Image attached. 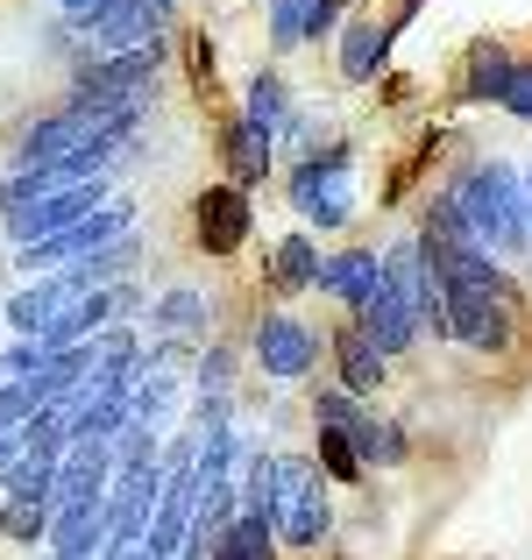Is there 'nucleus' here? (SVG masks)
Returning a JSON list of instances; mask_svg holds the SVG:
<instances>
[{
    "mask_svg": "<svg viewBox=\"0 0 532 560\" xmlns=\"http://www.w3.org/2000/svg\"><path fill=\"white\" fill-rule=\"evenodd\" d=\"M454 213H462V228L476 234L490 256H519V248L532 242V213H525V191L519 178H511L505 164H476L454 178Z\"/></svg>",
    "mask_w": 532,
    "mask_h": 560,
    "instance_id": "f257e3e1",
    "label": "nucleus"
},
{
    "mask_svg": "<svg viewBox=\"0 0 532 560\" xmlns=\"http://www.w3.org/2000/svg\"><path fill=\"white\" fill-rule=\"evenodd\" d=\"M277 539L285 547H320L334 525L327 511V482H320V468L305 462V454H277V511H270Z\"/></svg>",
    "mask_w": 532,
    "mask_h": 560,
    "instance_id": "f03ea898",
    "label": "nucleus"
},
{
    "mask_svg": "<svg viewBox=\"0 0 532 560\" xmlns=\"http://www.w3.org/2000/svg\"><path fill=\"white\" fill-rule=\"evenodd\" d=\"M122 234H136V206L114 199V206H100V213H85L79 228H65V234H50V242L22 248V270H28V277H36V270H71V262H85V256H100V248H114Z\"/></svg>",
    "mask_w": 532,
    "mask_h": 560,
    "instance_id": "7ed1b4c3",
    "label": "nucleus"
},
{
    "mask_svg": "<svg viewBox=\"0 0 532 560\" xmlns=\"http://www.w3.org/2000/svg\"><path fill=\"white\" fill-rule=\"evenodd\" d=\"M291 199H299L305 220H320V228H342L355 213V164H348V142H327V150H313L299 164V178H291Z\"/></svg>",
    "mask_w": 532,
    "mask_h": 560,
    "instance_id": "20e7f679",
    "label": "nucleus"
},
{
    "mask_svg": "<svg viewBox=\"0 0 532 560\" xmlns=\"http://www.w3.org/2000/svg\"><path fill=\"white\" fill-rule=\"evenodd\" d=\"M100 206H107V199H100V178H93V185H71V191H50V199L8 213V242H14V248H36V242H50V234L79 228L85 213H100Z\"/></svg>",
    "mask_w": 532,
    "mask_h": 560,
    "instance_id": "39448f33",
    "label": "nucleus"
},
{
    "mask_svg": "<svg viewBox=\"0 0 532 560\" xmlns=\"http://www.w3.org/2000/svg\"><path fill=\"white\" fill-rule=\"evenodd\" d=\"M248 355H256V370L263 376H285V383H299L305 370L320 362V334L305 327V319H263L256 327V341H248Z\"/></svg>",
    "mask_w": 532,
    "mask_h": 560,
    "instance_id": "423d86ee",
    "label": "nucleus"
},
{
    "mask_svg": "<svg viewBox=\"0 0 532 560\" xmlns=\"http://www.w3.org/2000/svg\"><path fill=\"white\" fill-rule=\"evenodd\" d=\"M164 22H171V0H114V8H100L85 22V43L100 57H114V50H136V43L164 36Z\"/></svg>",
    "mask_w": 532,
    "mask_h": 560,
    "instance_id": "0eeeda50",
    "label": "nucleus"
},
{
    "mask_svg": "<svg viewBox=\"0 0 532 560\" xmlns=\"http://www.w3.org/2000/svg\"><path fill=\"white\" fill-rule=\"evenodd\" d=\"M114 156H65V164H36V171H14L8 185H0V213H22V206L50 199V191H71V185H93L100 171H107Z\"/></svg>",
    "mask_w": 532,
    "mask_h": 560,
    "instance_id": "6e6552de",
    "label": "nucleus"
},
{
    "mask_svg": "<svg viewBox=\"0 0 532 560\" xmlns=\"http://www.w3.org/2000/svg\"><path fill=\"white\" fill-rule=\"evenodd\" d=\"M192 220H199V248L206 256H234V248L248 242V191L206 185L199 206H192Z\"/></svg>",
    "mask_w": 532,
    "mask_h": 560,
    "instance_id": "1a4fd4ad",
    "label": "nucleus"
},
{
    "mask_svg": "<svg viewBox=\"0 0 532 560\" xmlns=\"http://www.w3.org/2000/svg\"><path fill=\"white\" fill-rule=\"evenodd\" d=\"M79 291H85V277H79V270H50V277H36V284H22V291L8 299V327L36 341V334L50 327V319L65 313L71 299H79Z\"/></svg>",
    "mask_w": 532,
    "mask_h": 560,
    "instance_id": "9d476101",
    "label": "nucleus"
},
{
    "mask_svg": "<svg viewBox=\"0 0 532 560\" xmlns=\"http://www.w3.org/2000/svg\"><path fill=\"white\" fill-rule=\"evenodd\" d=\"M355 327H362V341L377 348L383 362L391 355H405L412 341H419V319H412V305H405V291H391V284H377V299L355 313Z\"/></svg>",
    "mask_w": 532,
    "mask_h": 560,
    "instance_id": "9b49d317",
    "label": "nucleus"
},
{
    "mask_svg": "<svg viewBox=\"0 0 532 560\" xmlns=\"http://www.w3.org/2000/svg\"><path fill=\"white\" fill-rule=\"evenodd\" d=\"M43 547L57 560H100V547H107V497H100V504H57Z\"/></svg>",
    "mask_w": 532,
    "mask_h": 560,
    "instance_id": "f8f14e48",
    "label": "nucleus"
},
{
    "mask_svg": "<svg viewBox=\"0 0 532 560\" xmlns=\"http://www.w3.org/2000/svg\"><path fill=\"white\" fill-rule=\"evenodd\" d=\"M377 284H383V256L377 248H342V256L320 262V291H334V299L355 305V313L377 299Z\"/></svg>",
    "mask_w": 532,
    "mask_h": 560,
    "instance_id": "ddd939ff",
    "label": "nucleus"
},
{
    "mask_svg": "<svg viewBox=\"0 0 532 560\" xmlns=\"http://www.w3.org/2000/svg\"><path fill=\"white\" fill-rule=\"evenodd\" d=\"M334 370H342V390L355 397V405H369V397L383 390V376H391V362H383L377 348L362 341V327L348 319V327L334 334Z\"/></svg>",
    "mask_w": 532,
    "mask_h": 560,
    "instance_id": "4468645a",
    "label": "nucleus"
},
{
    "mask_svg": "<svg viewBox=\"0 0 532 560\" xmlns=\"http://www.w3.org/2000/svg\"><path fill=\"white\" fill-rule=\"evenodd\" d=\"M220 150H228V178H234V191L263 185V171H270V136H263V128H248V121H228Z\"/></svg>",
    "mask_w": 532,
    "mask_h": 560,
    "instance_id": "2eb2a0df",
    "label": "nucleus"
},
{
    "mask_svg": "<svg viewBox=\"0 0 532 560\" xmlns=\"http://www.w3.org/2000/svg\"><path fill=\"white\" fill-rule=\"evenodd\" d=\"M57 462H65V454H36V447H28L22 462L0 476L8 504H43V511H50V497H57Z\"/></svg>",
    "mask_w": 532,
    "mask_h": 560,
    "instance_id": "dca6fc26",
    "label": "nucleus"
},
{
    "mask_svg": "<svg viewBox=\"0 0 532 560\" xmlns=\"http://www.w3.org/2000/svg\"><path fill=\"white\" fill-rule=\"evenodd\" d=\"M348 447H355V462H362V468H397V462H405V425H397V419H377V411H362V425H355V433H348Z\"/></svg>",
    "mask_w": 532,
    "mask_h": 560,
    "instance_id": "f3484780",
    "label": "nucleus"
},
{
    "mask_svg": "<svg viewBox=\"0 0 532 560\" xmlns=\"http://www.w3.org/2000/svg\"><path fill=\"white\" fill-rule=\"evenodd\" d=\"M270 284L277 291H313L320 284V248H313V234H285V242L270 248Z\"/></svg>",
    "mask_w": 532,
    "mask_h": 560,
    "instance_id": "a211bd4d",
    "label": "nucleus"
},
{
    "mask_svg": "<svg viewBox=\"0 0 532 560\" xmlns=\"http://www.w3.org/2000/svg\"><path fill=\"white\" fill-rule=\"evenodd\" d=\"M206 560H277V525L270 518H242V511H234V525L206 547Z\"/></svg>",
    "mask_w": 532,
    "mask_h": 560,
    "instance_id": "6ab92c4d",
    "label": "nucleus"
},
{
    "mask_svg": "<svg viewBox=\"0 0 532 560\" xmlns=\"http://www.w3.org/2000/svg\"><path fill=\"white\" fill-rule=\"evenodd\" d=\"M206 319H213V313H206L199 291H164V299H157V319H150V327L164 334V341L185 348V341H199V334H206Z\"/></svg>",
    "mask_w": 532,
    "mask_h": 560,
    "instance_id": "aec40b11",
    "label": "nucleus"
},
{
    "mask_svg": "<svg viewBox=\"0 0 532 560\" xmlns=\"http://www.w3.org/2000/svg\"><path fill=\"white\" fill-rule=\"evenodd\" d=\"M511 50L505 43H483L476 57H469V71H462V100H505V85H511Z\"/></svg>",
    "mask_w": 532,
    "mask_h": 560,
    "instance_id": "412c9836",
    "label": "nucleus"
},
{
    "mask_svg": "<svg viewBox=\"0 0 532 560\" xmlns=\"http://www.w3.org/2000/svg\"><path fill=\"white\" fill-rule=\"evenodd\" d=\"M383 50H391V28H369V22H348L342 28V79H377V65H383Z\"/></svg>",
    "mask_w": 532,
    "mask_h": 560,
    "instance_id": "4be33fe9",
    "label": "nucleus"
},
{
    "mask_svg": "<svg viewBox=\"0 0 532 560\" xmlns=\"http://www.w3.org/2000/svg\"><path fill=\"white\" fill-rule=\"evenodd\" d=\"M285 114H291L285 79H277V71H256V79H248V107H242V121H248V128H263V136H277V128H285Z\"/></svg>",
    "mask_w": 532,
    "mask_h": 560,
    "instance_id": "5701e85b",
    "label": "nucleus"
},
{
    "mask_svg": "<svg viewBox=\"0 0 532 560\" xmlns=\"http://www.w3.org/2000/svg\"><path fill=\"white\" fill-rule=\"evenodd\" d=\"M0 539H14V547H43V539H50V511H43V504H0Z\"/></svg>",
    "mask_w": 532,
    "mask_h": 560,
    "instance_id": "b1692460",
    "label": "nucleus"
},
{
    "mask_svg": "<svg viewBox=\"0 0 532 560\" xmlns=\"http://www.w3.org/2000/svg\"><path fill=\"white\" fill-rule=\"evenodd\" d=\"M362 411L369 405H355L348 390H313V425H320V433H355V425H362Z\"/></svg>",
    "mask_w": 532,
    "mask_h": 560,
    "instance_id": "393cba45",
    "label": "nucleus"
},
{
    "mask_svg": "<svg viewBox=\"0 0 532 560\" xmlns=\"http://www.w3.org/2000/svg\"><path fill=\"white\" fill-rule=\"evenodd\" d=\"M36 411H43V390L28 376H8V383H0V425H14V433H22Z\"/></svg>",
    "mask_w": 532,
    "mask_h": 560,
    "instance_id": "a878e982",
    "label": "nucleus"
},
{
    "mask_svg": "<svg viewBox=\"0 0 532 560\" xmlns=\"http://www.w3.org/2000/svg\"><path fill=\"white\" fill-rule=\"evenodd\" d=\"M313 468H327V476L334 482H362L369 476V468L362 462H355V447H348V433H320V462Z\"/></svg>",
    "mask_w": 532,
    "mask_h": 560,
    "instance_id": "bb28decb",
    "label": "nucleus"
},
{
    "mask_svg": "<svg viewBox=\"0 0 532 560\" xmlns=\"http://www.w3.org/2000/svg\"><path fill=\"white\" fill-rule=\"evenodd\" d=\"M228 376H234V355L228 348H206L199 355V405H228Z\"/></svg>",
    "mask_w": 532,
    "mask_h": 560,
    "instance_id": "cd10ccee",
    "label": "nucleus"
},
{
    "mask_svg": "<svg viewBox=\"0 0 532 560\" xmlns=\"http://www.w3.org/2000/svg\"><path fill=\"white\" fill-rule=\"evenodd\" d=\"M497 107H511L519 121H532V65L511 71V85H505V100H497Z\"/></svg>",
    "mask_w": 532,
    "mask_h": 560,
    "instance_id": "c85d7f7f",
    "label": "nucleus"
},
{
    "mask_svg": "<svg viewBox=\"0 0 532 560\" xmlns=\"http://www.w3.org/2000/svg\"><path fill=\"white\" fill-rule=\"evenodd\" d=\"M0 370H8V376H36V370H43V348H36V341L0 348Z\"/></svg>",
    "mask_w": 532,
    "mask_h": 560,
    "instance_id": "c756f323",
    "label": "nucleus"
},
{
    "mask_svg": "<svg viewBox=\"0 0 532 560\" xmlns=\"http://www.w3.org/2000/svg\"><path fill=\"white\" fill-rule=\"evenodd\" d=\"M100 560H150V547H142V539H107Z\"/></svg>",
    "mask_w": 532,
    "mask_h": 560,
    "instance_id": "7c9ffc66",
    "label": "nucleus"
},
{
    "mask_svg": "<svg viewBox=\"0 0 532 560\" xmlns=\"http://www.w3.org/2000/svg\"><path fill=\"white\" fill-rule=\"evenodd\" d=\"M22 454H28V447H22V433H14V425H0V476H8Z\"/></svg>",
    "mask_w": 532,
    "mask_h": 560,
    "instance_id": "2f4dec72",
    "label": "nucleus"
},
{
    "mask_svg": "<svg viewBox=\"0 0 532 560\" xmlns=\"http://www.w3.org/2000/svg\"><path fill=\"white\" fill-rule=\"evenodd\" d=\"M57 8H65V14H71V22H79V28H85V22H93V14H100V8H114V0H57Z\"/></svg>",
    "mask_w": 532,
    "mask_h": 560,
    "instance_id": "473e14b6",
    "label": "nucleus"
},
{
    "mask_svg": "<svg viewBox=\"0 0 532 560\" xmlns=\"http://www.w3.org/2000/svg\"><path fill=\"white\" fill-rule=\"evenodd\" d=\"M519 191H525V213H532V171H525V185H519Z\"/></svg>",
    "mask_w": 532,
    "mask_h": 560,
    "instance_id": "72a5a7b5",
    "label": "nucleus"
},
{
    "mask_svg": "<svg viewBox=\"0 0 532 560\" xmlns=\"http://www.w3.org/2000/svg\"><path fill=\"white\" fill-rule=\"evenodd\" d=\"M177 560H199V553H177Z\"/></svg>",
    "mask_w": 532,
    "mask_h": 560,
    "instance_id": "f704fd0d",
    "label": "nucleus"
}]
</instances>
